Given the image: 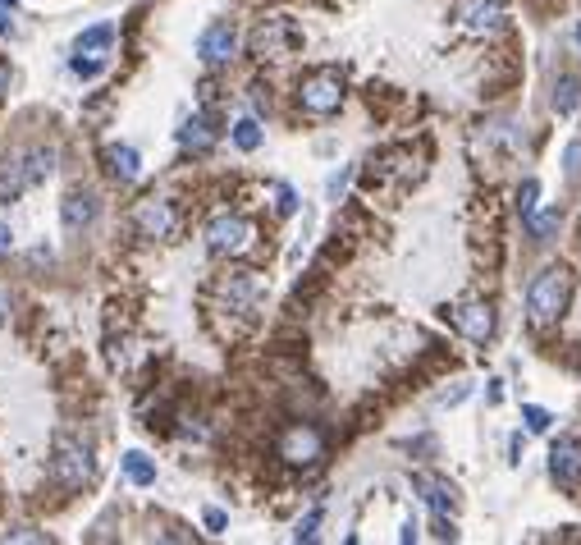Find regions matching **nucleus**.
Wrapping results in <instances>:
<instances>
[{
    "instance_id": "nucleus-1",
    "label": "nucleus",
    "mask_w": 581,
    "mask_h": 545,
    "mask_svg": "<svg viewBox=\"0 0 581 545\" xmlns=\"http://www.w3.org/2000/svg\"><path fill=\"white\" fill-rule=\"evenodd\" d=\"M568 298H572V275L563 271V266H545V271L527 284L531 326H554V321L568 312Z\"/></svg>"
},
{
    "instance_id": "nucleus-2",
    "label": "nucleus",
    "mask_w": 581,
    "mask_h": 545,
    "mask_svg": "<svg viewBox=\"0 0 581 545\" xmlns=\"http://www.w3.org/2000/svg\"><path fill=\"white\" fill-rule=\"evenodd\" d=\"M55 170V147H19L0 161V197H19L33 184L51 179Z\"/></svg>"
},
{
    "instance_id": "nucleus-3",
    "label": "nucleus",
    "mask_w": 581,
    "mask_h": 545,
    "mask_svg": "<svg viewBox=\"0 0 581 545\" xmlns=\"http://www.w3.org/2000/svg\"><path fill=\"white\" fill-rule=\"evenodd\" d=\"M298 106L307 110V115H334V110L344 106V78L334 74V69H316V74H307L298 83Z\"/></svg>"
},
{
    "instance_id": "nucleus-4",
    "label": "nucleus",
    "mask_w": 581,
    "mask_h": 545,
    "mask_svg": "<svg viewBox=\"0 0 581 545\" xmlns=\"http://www.w3.org/2000/svg\"><path fill=\"white\" fill-rule=\"evenodd\" d=\"M252 243H257V225L248 216H216L206 225V248L216 252V257H238Z\"/></svg>"
},
{
    "instance_id": "nucleus-5",
    "label": "nucleus",
    "mask_w": 581,
    "mask_h": 545,
    "mask_svg": "<svg viewBox=\"0 0 581 545\" xmlns=\"http://www.w3.org/2000/svg\"><path fill=\"white\" fill-rule=\"evenodd\" d=\"M51 472H55V481H60V486H83V481H92V472H97L92 449L78 445V440H69V436H55Z\"/></svg>"
},
{
    "instance_id": "nucleus-6",
    "label": "nucleus",
    "mask_w": 581,
    "mask_h": 545,
    "mask_svg": "<svg viewBox=\"0 0 581 545\" xmlns=\"http://www.w3.org/2000/svg\"><path fill=\"white\" fill-rule=\"evenodd\" d=\"M449 317H453V326H458V335L472 339V344H490V339H495V307L481 303V298L458 303Z\"/></svg>"
},
{
    "instance_id": "nucleus-7",
    "label": "nucleus",
    "mask_w": 581,
    "mask_h": 545,
    "mask_svg": "<svg viewBox=\"0 0 581 545\" xmlns=\"http://www.w3.org/2000/svg\"><path fill=\"white\" fill-rule=\"evenodd\" d=\"M508 19V5L504 0H463L458 5V23H463L472 37H495Z\"/></svg>"
},
{
    "instance_id": "nucleus-8",
    "label": "nucleus",
    "mask_w": 581,
    "mask_h": 545,
    "mask_svg": "<svg viewBox=\"0 0 581 545\" xmlns=\"http://www.w3.org/2000/svg\"><path fill=\"white\" fill-rule=\"evenodd\" d=\"M325 454V440L316 426H289L280 436V458L284 463H293V468H307V463H316V458Z\"/></svg>"
},
{
    "instance_id": "nucleus-9",
    "label": "nucleus",
    "mask_w": 581,
    "mask_h": 545,
    "mask_svg": "<svg viewBox=\"0 0 581 545\" xmlns=\"http://www.w3.org/2000/svg\"><path fill=\"white\" fill-rule=\"evenodd\" d=\"M133 225H138L142 239H170L174 225H179V216H174V207L165 202V197H147V202L133 211Z\"/></svg>"
},
{
    "instance_id": "nucleus-10",
    "label": "nucleus",
    "mask_w": 581,
    "mask_h": 545,
    "mask_svg": "<svg viewBox=\"0 0 581 545\" xmlns=\"http://www.w3.org/2000/svg\"><path fill=\"white\" fill-rule=\"evenodd\" d=\"M197 55H202V65H229V60L238 55L234 23H211V28L197 37Z\"/></svg>"
},
{
    "instance_id": "nucleus-11",
    "label": "nucleus",
    "mask_w": 581,
    "mask_h": 545,
    "mask_svg": "<svg viewBox=\"0 0 581 545\" xmlns=\"http://www.w3.org/2000/svg\"><path fill=\"white\" fill-rule=\"evenodd\" d=\"M412 491L421 495V504L431 513H458V486L444 477H431V472H417L412 477Z\"/></svg>"
},
{
    "instance_id": "nucleus-12",
    "label": "nucleus",
    "mask_w": 581,
    "mask_h": 545,
    "mask_svg": "<svg viewBox=\"0 0 581 545\" xmlns=\"http://www.w3.org/2000/svg\"><path fill=\"white\" fill-rule=\"evenodd\" d=\"M101 216V202L97 193H83V188H74V193L60 202V220H65V234H83V229H92Z\"/></svg>"
},
{
    "instance_id": "nucleus-13",
    "label": "nucleus",
    "mask_w": 581,
    "mask_h": 545,
    "mask_svg": "<svg viewBox=\"0 0 581 545\" xmlns=\"http://www.w3.org/2000/svg\"><path fill=\"white\" fill-rule=\"evenodd\" d=\"M549 477L559 486H577L581 481V440H559L549 449Z\"/></svg>"
},
{
    "instance_id": "nucleus-14",
    "label": "nucleus",
    "mask_w": 581,
    "mask_h": 545,
    "mask_svg": "<svg viewBox=\"0 0 581 545\" xmlns=\"http://www.w3.org/2000/svg\"><path fill=\"white\" fill-rule=\"evenodd\" d=\"M179 147H183V152H197V156L211 152V147H216V129H211V120L193 115V120L179 129Z\"/></svg>"
},
{
    "instance_id": "nucleus-15",
    "label": "nucleus",
    "mask_w": 581,
    "mask_h": 545,
    "mask_svg": "<svg viewBox=\"0 0 581 545\" xmlns=\"http://www.w3.org/2000/svg\"><path fill=\"white\" fill-rule=\"evenodd\" d=\"M115 46V23H97V28H87L78 33L74 42V55H92V60H106V51Z\"/></svg>"
},
{
    "instance_id": "nucleus-16",
    "label": "nucleus",
    "mask_w": 581,
    "mask_h": 545,
    "mask_svg": "<svg viewBox=\"0 0 581 545\" xmlns=\"http://www.w3.org/2000/svg\"><path fill=\"white\" fill-rule=\"evenodd\" d=\"M106 161H110V175H115L119 184H133V179L142 175V156L133 152V147H110Z\"/></svg>"
},
{
    "instance_id": "nucleus-17",
    "label": "nucleus",
    "mask_w": 581,
    "mask_h": 545,
    "mask_svg": "<svg viewBox=\"0 0 581 545\" xmlns=\"http://www.w3.org/2000/svg\"><path fill=\"white\" fill-rule=\"evenodd\" d=\"M119 468H124V477H129L133 486H156V463H151L147 454H138V449H129V454L119 458Z\"/></svg>"
},
{
    "instance_id": "nucleus-18",
    "label": "nucleus",
    "mask_w": 581,
    "mask_h": 545,
    "mask_svg": "<svg viewBox=\"0 0 581 545\" xmlns=\"http://www.w3.org/2000/svg\"><path fill=\"white\" fill-rule=\"evenodd\" d=\"M577 106H581V83L572 74H563L559 83H554V110H559V115H572Z\"/></svg>"
},
{
    "instance_id": "nucleus-19",
    "label": "nucleus",
    "mask_w": 581,
    "mask_h": 545,
    "mask_svg": "<svg viewBox=\"0 0 581 545\" xmlns=\"http://www.w3.org/2000/svg\"><path fill=\"white\" fill-rule=\"evenodd\" d=\"M527 229H531V239L536 243H549L554 234H559V211H531Z\"/></svg>"
},
{
    "instance_id": "nucleus-20",
    "label": "nucleus",
    "mask_w": 581,
    "mask_h": 545,
    "mask_svg": "<svg viewBox=\"0 0 581 545\" xmlns=\"http://www.w3.org/2000/svg\"><path fill=\"white\" fill-rule=\"evenodd\" d=\"M229 138H234L238 152H257L266 133H261V124H257V120H238L234 129H229Z\"/></svg>"
},
{
    "instance_id": "nucleus-21",
    "label": "nucleus",
    "mask_w": 581,
    "mask_h": 545,
    "mask_svg": "<svg viewBox=\"0 0 581 545\" xmlns=\"http://www.w3.org/2000/svg\"><path fill=\"white\" fill-rule=\"evenodd\" d=\"M517 211H522V220H527L531 211H540V184L536 179H527V184L517 188Z\"/></svg>"
},
{
    "instance_id": "nucleus-22",
    "label": "nucleus",
    "mask_w": 581,
    "mask_h": 545,
    "mask_svg": "<svg viewBox=\"0 0 581 545\" xmlns=\"http://www.w3.org/2000/svg\"><path fill=\"white\" fill-rule=\"evenodd\" d=\"M522 422H527V431H549V422H554V417H549V408H536V404H527L522 408Z\"/></svg>"
},
{
    "instance_id": "nucleus-23",
    "label": "nucleus",
    "mask_w": 581,
    "mask_h": 545,
    "mask_svg": "<svg viewBox=\"0 0 581 545\" xmlns=\"http://www.w3.org/2000/svg\"><path fill=\"white\" fill-rule=\"evenodd\" d=\"M275 211H280V216H293V211H298V193H293L289 184L275 188Z\"/></svg>"
},
{
    "instance_id": "nucleus-24",
    "label": "nucleus",
    "mask_w": 581,
    "mask_h": 545,
    "mask_svg": "<svg viewBox=\"0 0 581 545\" xmlns=\"http://www.w3.org/2000/svg\"><path fill=\"white\" fill-rule=\"evenodd\" d=\"M316 527H321V509H312V513H307V518H302V523H298V532H293V536H298V541H312V536H316Z\"/></svg>"
},
{
    "instance_id": "nucleus-25",
    "label": "nucleus",
    "mask_w": 581,
    "mask_h": 545,
    "mask_svg": "<svg viewBox=\"0 0 581 545\" xmlns=\"http://www.w3.org/2000/svg\"><path fill=\"white\" fill-rule=\"evenodd\" d=\"M568 179H581V142L568 147Z\"/></svg>"
},
{
    "instance_id": "nucleus-26",
    "label": "nucleus",
    "mask_w": 581,
    "mask_h": 545,
    "mask_svg": "<svg viewBox=\"0 0 581 545\" xmlns=\"http://www.w3.org/2000/svg\"><path fill=\"white\" fill-rule=\"evenodd\" d=\"M14 252V234H10V225H5V220H0V262H5V257H10Z\"/></svg>"
},
{
    "instance_id": "nucleus-27",
    "label": "nucleus",
    "mask_w": 581,
    "mask_h": 545,
    "mask_svg": "<svg viewBox=\"0 0 581 545\" xmlns=\"http://www.w3.org/2000/svg\"><path fill=\"white\" fill-rule=\"evenodd\" d=\"M206 527H211V532H225V527H229V518H225V513H220V509H206Z\"/></svg>"
},
{
    "instance_id": "nucleus-28",
    "label": "nucleus",
    "mask_w": 581,
    "mask_h": 545,
    "mask_svg": "<svg viewBox=\"0 0 581 545\" xmlns=\"http://www.w3.org/2000/svg\"><path fill=\"white\" fill-rule=\"evenodd\" d=\"M348 179H353V170H339V175L330 179V197H339V193H344V188H348Z\"/></svg>"
},
{
    "instance_id": "nucleus-29",
    "label": "nucleus",
    "mask_w": 581,
    "mask_h": 545,
    "mask_svg": "<svg viewBox=\"0 0 581 545\" xmlns=\"http://www.w3.org/2000/svg\"><path fill=\"white\" fill-rule=\"evenodd\" d=\"M10 536H14V541H46V536H42V532H33V527H14Z\"/></svg>"
},
{
    "instance_id": "nucleus-30",
    "label": "nucleus",
    "mask_w": 581,
    "mask_h": 545,
    "mask_svg": "<svg viewBox=\"0 0 581 545\" xmlns=\"http://www.w3.org/2000/svg\"><path fill=\"white\" fill-rule=\"evenodd\" d=\"M10 312H14V298L10 289H0V321H10Z\"/></svg>"
},
{
    "instance_id": "nucleus-31",
    "label": "nucleus",
    "mask_w": 581,
    "mask_h": 545,
    "mask_svg": "<svg viewBox=\"0 0 581 545\" xmlns=\"http://www.w3.org/2000/svg\"><path fill=\"white\" fill-rule=\"evenodd\" d=\"M0 37H14V19H10V10L0 5Z\"/></svg>"
},
{
    "instance_id": "nucleus-32",
    "label": "nucleus",
    "mask_w": 581,
    "mask_h": 545,
    "mask_svg": "<svg viewBox=\"0 0 581 545\" xmlns=\"http://www.w3.org/2000/svg\"><path fill=\"white\" fill-rule=\"evenodd\" d=\"M5 83H10V69L0 65V92H5Z\"/></svg>"
},
{
    "instance_id": "nucleus-33",
    "label": "nucleus",
    "mask_w": 581,
    "mask_h": 545,
    "mask_svg": "<svg viewBox=\"0 0 581 545\" xmlns=\"http://www.w3.org/2000/svg\"><path fill=\"white\" fill-rule=\"evenodd\" d=\"M0 5H5V10H14V0H0Z\"/></svg>"
},
{
    "instance_id": "nucleus-34",
    "label": "nucleus",
    "mask_w": 581,
    "mask_h": 545,
    "mask_svg": "<svg viewBox=\"0 0 581 545\" xmlns=\"http://www.w3.org/2000/svg\"><path fill=\"white\" fill-rule=\"evenodd\" d=\"M577 46H581V23H577Z\"/></svg>"
}]
</instances>
